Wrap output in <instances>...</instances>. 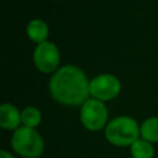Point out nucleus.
I'll return each instance as SVG.
<instances>
[{"label": "nucleus", "mask_w": 158, "mask_h": 158, "mask_svg": "<svg viewBox=\"0 0 158 158\" xmlns=\"http://www.w3.org/2000/svg\"><path fill=\"white\" fill-rule=\"evenodd\" d=\"M121 90L120 80L112 74H101L90 80V95L100 101L116 98Z\"/></svg>", "instance_id": "obj_6"}, {"label": "nucleus", "mask_w": 158, "mask_h": 158, "mask_svg": "<svg viewBox=\"0 0 158 158\" xmlns=\"http://www.w3.org/2000/svg\"><path fill=\"white\" fill-rule=\"evenodd\" d=\"M41 111L35 106H27L21 112V121L25 126L35 128L41 123Z\"/></svg>", "instance_id": "obj_11"}, {"label": "nucleus", "mask_w": 158, "mask_h": 158, "mask_svg": "<svg viewBox=\"0 0 158 158\" xmlns=\"http://www.w3.org/2000/svg\"><path fill=\"white\" fill-rule=\"evenodd\" d=\"M60 60L59 51L52 42H42L37 44L33 52V62L36 68L42 73H52L58 68Z\"/></svg>", "instance_id": "obj_5"}, {"label": "nucleus", "mask_w": 158, "mask_h": 158, "mask_svg": "<svg viewBox=\"0 0 158 158\" xmlns=\"http://www.w3.org/2000/svg\"><path fill=\"white\" fill-rule=\"evenodd\" d=\"M21 121V114L16 106L2 104L0 107V126L4 130H17Z\"/></svg>", "instance_id": "obj_7"}, {"label": "nucleus", "mask_w": 158, "mask_h": 158, "mask_svg": "<svg viewBox=\"0 0 158 158\" xmlns=\"http://www.w3.org/2000/svg\"><path fill=\"white\" fill-rule=\"evenodd\" d=\"M26 33L32 42L40 44L42 42H46L48 37V26L42 20H32L26 27Z\"/></svg>", "instance_id": "obj_8"}, {"label": "nucleus", "mask_w": 158, "mask_h": 158, "mask_svg": "<svg viewBox=\"0 0 158 158\" xmlns=\"http://www.w3.org/2000/svg\"><path fill=\"white\" fill-rule=\"evenodd\" d=\"M131 154L133 158H153L154 148L151 142L146 139H137L131 146Z\"/></svg>", "instance_id": "obj_9"}, {"label": "nucleus", "mask_w": 158, "mask_h": 158, "mask_svg": "<svg viewBox=\"0 0 158 158\" xmlns=\"http://www.w3.org/2000/svg\"><path fill=\"white\" fill-rule=\"evenodd\" d=\"M80 121L89 131L102 128L107 121V109L98 99H88L80 109Z\"/></svg>", "instance_id": "obj_4"}, {"label": "nucleus", "mask_w": 158, "mask_h": 158, "mask_svg": "<svg viewBox=\"0 0 158 158\" xmlns=\"http://www.w3.org/2000/svg\"><path fill=\"white\" fill-rule=\"evenodd\" d=\"M11 147L17 154L25 158H37L42 154L44 143L35 128L22 126L15 130L11 137Z\"/></svg>", "instance_id": "obj_3"}, {"label": "nucleus", "mask_w": 158, "mask_h": 158, "mask_svg": "<svg viewBox=\"0 0 158 158\" xmlns=\"http://www.w3.org/2000/svg\"><path fill=\"white\" fill-rule=\"evenodd\" d=\"M141 136L148 142H158V117H151L141 125Z\"/></svg>", "instance_id": "obj_10"}, {"label": "nucleus", "mask_w": 158, "mask_h": 158, "mask_svg": "<svg viewBox=\"0 0 158 158\" xmlns=\"http://www.w3.org/2000/svg\"><path fill=\"white\" fill-rule=\"evenodd\" d=\"M139 135L141 128H138L137 122L128 116H120L111 120L105 130L106 139L118 147L132 146V143L138 139Z\"/></svg>", "instance_id": "obj_2"}, {"label": "nucleus", "mask_w": 158, "mask_h": 158, "mask_svg": "<svg viewBox=\"0 0 158 158\" xmlns=\"http://www.w3.org/2000/svg\"><path fill=\"white\" fill-rule=\"evenodd\" d=\"M0 158H14V157H12L7 151H4V149H2V151L0 152Z\"/></svg>", "instance_id": "obj_12"}, {"label": "nucleus", "mask_w": 158, "mask_h": 158, "mask_svg": "<svg viewBox=\"0 0 158 158\" xmlns=\"http://www.w3.org/2000/svg\"><path fill=\"white\" fill-rule=\"evenodd\" d=\"M49 90L54 100L63 105H83L90 94V81L85 73L72 64L60 67L52 75Z\"/></svg>", "instance_id": "obj_1"}]
</instances>
